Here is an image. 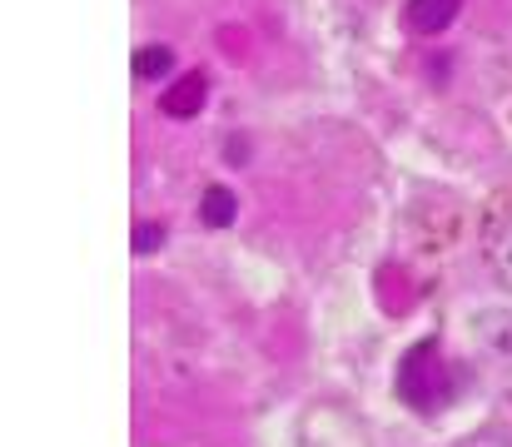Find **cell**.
I'll use <instances>...</instances> for the list:
<instances>
[{"label": "cell", "instance_id": "cell-5", "mask_svg": "<svg viewBox=\"0 0 512 447\" xmlns=\"http://www.w3.org/2000/svg\"><path fill=\"white\" fill-rule=\"evenodd\" d=\"M488 269H493V279L512 294V219L508 224H498L493 239H488Z\"/></svg>", "mask_w": 512, "mask_h": 447}, {"label": "cell", "instance_id": "cell-3", "mask_svg": "<svg viewBox=\"0 0 512 447\" xmlns=\"http://www.w3.org/2000/svg\"><path fill=\"white\" fill-rule=\"evenodd\" d=\"M458 10H463V0H408L403 20H408L413 35H438V30H448L458 20Z\"/></svg>", "mask_w": 512, "mask_h": 447}, {"label": "cell", "instance_id": "cell-7", "mask_svg": "<svg viewBox=\"0 0 512 447\" xmlns=\"http://www.w3.org/2000/svg\"><path fill=\"white\" fill-rule=\"evenodd\" d=\"M160 244H165V224H140L135 229V254H150Z\"/></svg>", "mask_w": 512, "mask_h": 447}, {"label": "cell", "instance_id": "cell-6", "mask_svg": "<svg viewBox=\"0 0 512 447\" xmlns=\"http://www.w3.org/2000/svg\"><path fill=\"white\" fill-rule=\"evenodd\" d=\"M170 70H174L170 45H145V50H135V75H140V80H160V75H170Z\"/></svg>", "mask_w": 512, "mask_h": 447}, {"label": "cell", "instance_id": "cell-2", "mask_svg": "<svg viewBox=\"0 0 512 447\" xmlns=\"http://www.w3.org/2000/svg\"><path fill=\"white\" fill-rule=\"evenodd\" d=\"M204 95H209V75H204V70H189V75H179L170 90L160 95V110H165L170 120H189V115L204 110Z\"/></svg>", "mask_w": 512, "mask_h": 447}, {"label": "cell", "instance_id": "cell-1", "mask_svg": "<svg viewBox=\"0 0 512 447\" xmlns=\"http://www.w3.org/2000/svg\"><path fill=\"white\" fill-rule=\"evenodd\" d=\"M433 358H438V338H423V343H413V348L403 353V363H398V398L413 403L418 413H433V408H443V403L453 398V388L443 383V363H438L433 373H423Z\"/></svg>", "mask_w": 512, "mask_h": 447}, {"label": "cell", "instance_id": "cell-8", "mask_svg": "<svg viewBox=\"0 0 512 447\" xmlns=\"http://www.w3.org/2000/svg\"><path fill=\"white\" fill-rule=\"evenodd\" d=\"M458 447H512V443L503 438V433H493V428H488V433H478V438H468V443H458Z\"/></svg>", "mask_w": 512, "mask_h": 447}, {"label": "cell", "instance_id": "cell-4", "mask_svg": "<svg viewBox=\"0 0 512 447\" xmlns=\"http://www.w3.org/2000/svg\"><path fill=\"white\" fill-rule=\"evenodd\" d=\"M199 219H204L209 229H224V224H234V219H239V199H234V189H224V184H209V189L199 194Z\"/></svg>", "mask_w": 512, "mask_h": 447}]
</instances>
